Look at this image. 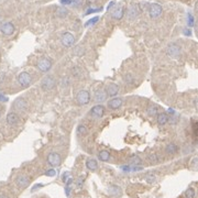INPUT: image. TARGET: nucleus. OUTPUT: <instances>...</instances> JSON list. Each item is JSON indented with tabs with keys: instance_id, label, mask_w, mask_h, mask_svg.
Returning <instances> with one entry per match:
<instances>
[{
	"instance_id": "nucleus-6",
	"label": "nucleus",
	"mask_w": 198,
	"mask_h": 198,
	"mask_svg": "<svg viewBox=\"0 0 198 198\" xmlns=\"http://www.w3.org/2000/svg\"><path fill=\"white\" fill-rule=\"evenodd\" d=\"M180 52H182V49H180V45H177L176 43L170 44L166 50L167 55L171 57H178L180 55Z\"/></svg>"
},
{
	"instance_id": "nucleus-23",
	"label": "nucleus",
	"mask_w": 198,
	"mask_h": 198,
	"mask_svg": "<svg viewBox=\"0 0 198 198\" xmlns=\"http://www.w3.org/2000/svg\"><path fill=\"white\" fill-rule=\"evenodd\" d=\"M99 159L101 160V161H103V162H107V161H109V159H110V154H109L108 151H100L99 152Z\"/></svg>"
},
{
	"instance_id": "nucleus-26",
	"label": "nucleus",
	"mask_w": 198,
	"mask_h": 198,
	"mask_svg": "<svg viewBox=\"0 0 198 198\" xmlns=\"http://www.w3.org/2000/svg\"><path fill=\"white\" fill-rule=\"evenodd\" d=\"M72 74L74 75L75 77H80L83 75V70L79 67H73L72 68Z\"/></svg>"
},
{
	"instance_id": "nucleus-20",
	"label": "nucleus",
	"mask_w": 198,
	"mask_h": 198,
	"mask_svg": "<svg viewBox=\"0 0 198 198\" xmlns=\"http://www.w3.org/2000/svg\"><path fill=\"white\" fill-rule=\"evenodd\" d=\"M86 166H87L88 170L96 171L98 168V163H97V161H96V160L89 159V160H87V162H86Z\"/></svg>"
},
{
	"instance_id": "nucleus-21",
	"label": "nucleus",
	"mask_w": 198,
	"mask_h": 198,
	"mask_svg": "<svg viewBox=\"0 0 198 198\" xmlns=\"http://www.w3.org/2000/svg\"><path fill=\"white\" fill-rule=\"evenodd\" d=\"M165 151H166L168 154H174V153H176V152L178 151V147L175 143H170L166 147Z\"/></svg>"
},
{
	"instance_id": "nucleus-37",
	"label": "nucleus",
	"mask_w": 198,
	"mask_h": 198,
	"mask_svg": "<svg viewBox=\"0 0 198 198\" xmlns=\"http://www.w3.org/2000/svg\"><path fill=\"white\" fill-rule=\"evenodd\" d=\"M150 160H151L152 162H157V155L156 154H152L150 156Z\"/></svg>"
},
{
	"instance_id": "nucleus-36",
	"label": "nucleus",
	"mask_w": 198,
	"mask_h": 198,
	"mask_svg": "<svg viewBox=\"0 0 198 198\" xmlns=\"http://www.w3.org/2000/svg\"><path fill=\"white\" fill-rule=\"evenodd\" d=\"M61 3H62L63 6L72 5V0H61Z\"/></svg>"
},
{
	"instance_id": "nucleus-17",
	"label": "nucleus",
	"mask_w": 198,
	"mask_h": 198,
	"mask_svg": "<svg viewBox=\"0 0 198 198\" xmlns=\"http://www.w3.org/2000/svg\"><path fill=\"white\" fill-rule=\"evenodd\" d=\"M94 97H95V100L97 101V103H103V101L106 100V98H107V94H106L105 90L98 89V90H96Z\"/></svg>"
},
{
	"instance_id": "nucleus-8",
	"label": "nucleus",
	"mask_w": 198,
	"mask_h": 198,
	"mask_svg": "<svg viewBox=\"0 0 198 198\" xmlns=\"http://www.w3.org/2000/svg\"><path fill=\"white\" fill-rule=\"evenodd\" d=\"M61 42H62V44L64 46L71 47L73 44L75 43V36L73 35L72 33H70V32H66V33L63 34L62 38H61Z\"/></svg>"
},
{
	"instance_id": "nucleus-25",
	"label": "nucleus",
	"mask_w": 198,
	"mask_h": 198,
	"mask_svg": "<svg viewBox=\"0 0 198 198\" xmlns=\"http://www.w3.org/2000/svg\"><path fill=\"white\" fill-rule=\"evenodd\" d=\"M145 180H147L149 184H154L156 182V176L154 174H152V173H149V174L145 175Z\"/></svg>"
},
{
	"instance_id": "nucleus-24",
	"label": "nucleus",
	"mask_w": 198,
	"mask_h": 198,
	"mask_svg": "<svg viewBox=\"0 0 198 198\" xmlns=\"http://www.w3.org/2000/svg\"><path fill=\"white\" fill-rule=\"evenodd\" d=\"M196 196V192L193 187H189L186 189L185 192V198H195Z\"/></svg>"
},
{
	"instance_id": "nucleus-40",
	"label": "nucleus",
	"mask_w": 198,
	"mask_h": 198,
	"mask_svg": "<svg viewBox=\"0 0 198 198\" xmlns=\"http://www.w3.org/2000/svg\"><path fill=\"white\" fill-rule=\"evenodd\" d=\"M121 168H122V171H124V172H129V171H131L130 166H128V165H123V166L121 167Z\"/></svg>"
},
{
	"instance_id": "nucleus-12",
	"label": "nucleus",
	"mask_w": 198,
	"mask_h": 198,
	"mask_svg": "<svg viewBox=\"0 0 198 198\" xmlns=\"http://www.w3.org/2000/svg\"><path fill=\"white\" fill-rule=\"evenodd\" d=\"M140 11H141V9H140L139 6L131 5L130 6V8L128 9V18L131 19V20H133V19H135L136 17L139 16Z\"/></svg>"
},
{
	"instance_id": "nucleus-14",
	"label": "nucleus",
	"mask_w": 198,
	"mask_h": 198,
	"mask_svg": "<svg viewBox=\"0 0 198 198\" xmlns=\"http://www.w3.org/2000/svg\"><path fill=\"white\" fill-rule=\"evenodd\" d=\"M123 14H124V10H123V7H122V6L117 7V8L111 12L112 19H116V20H120V19L123 17Z\"/></svg>"
},
{
	"instance_id": "nucleus-31",
	"label": "nucleus",
	"mask_w": 198,
	"mask_h": 198,
	"mask_svg": "<svg viewBox=\"0 0 198 198\" xmlns=\"http://www.w3.org/2000/svg\"><path fill=\"white\" fill-rule=\"evenodd\" d=\"M103 9L101 8H90L88 9L87 11H86L85 16H87V14H90V13H95V12H99V11H101Z\"/></svg>"
},
{
	"instance_id": "nucleus-2",
	"label": "nucleus",
	"mask_w": 198,
	"mask_h": 198,
	"mask_svg": "<svg viewBox=\"0 0 198 198\" xmlns=\"http://www.w3.org/2000/svg\"><path fill=\"white\" fill-rule=\"evenodd\" d=\"M55 83H56V80H55V78L53 77L52 75L45 76V77L42 79L41 88L43 90H45V91H47V90H51V89H53V88H54Z\"/></svg>"
},
{
	"instance_id": "nucleus-28",
	"label": "nucleus",
	"mask_w": 198,
	"mask_h": 198,
	"mask_svg": "<svg viewBox=\"0 0 198 198\" xmlns=\"http://www.w3.org/2000/svg\"><path fill=\"white\" fill-rule=\"evenodd\" d=\"M109 192H110L111 195H119L120 194V188L118 187V186H110V188H109Z\"/></svg>"
},
{
	"instance_id": "nucleus-41",
	"label": "nucleus",
	"mask_w": 198,
	"mask_h": 198,
	"mask_svg": "<svg viewBox=\"0 0 198 198\" xmlns=\"http://www.w3.org/2000/svg\"><path fill=\"white\" fill-rule=\"evenodd\" d=\"M68 175H70V173H64V175H63V180H64V182H66L67 180H68Z\"/></svg>"
},
{
	"instance_id": "nucleus-16",
	"label": "nucleus",
	"mask_w": 198,
	"mask_h": 198,
	"mask_svg": "<svg viewBox=\"0 0 198 198\" xmlns=\"http://www.w3.org/2000/svg\"><path fill=\"white\" fill-rule=\"evenodd\" d=\"M118 93H119V86L117 85V84H113V83L109 84L108 87H107L106 94L108 96H116Z\"/></svg>"
},
{
	"instance_id": "nucleus-18",
	"label": "nucleus",
	"mask_w": 198,
	"mask_h": 198,
	"mask_svg": "<svg viewBox=\"0 0 198 198\" xmlns=\"http://www.w3.org/2000/svg\"><path fill=\"white\" fill-rule=\"evenodd\" d=\"M122 105V99L121 98H112L110 101L108 103V107L110 109H118Z\"/></svg>"
},
{
	"instance_id": "nucleus-35",
	"label": "nucleus",
	"mask_w": 198,
	"mask_h": 198,
	"mask_svg": "<svg viewBox=\"0 0 198 198\" xmlns=\"http://www.w3.org/2000/svg\"><path fill=\"white\" fill-rule=\"evenodd\" d=\"M45 175L46 176H50V177H53V176H55L56 175V172H55V170H49V171H46V173H45Z\"/></svg>"
},
{
	"instance_id": "nucleus-9",
	"label": "nucleus",
	"mask_w": 198,
	"mask_h": 198,
	"mask_svg": "<svg viewBox=\"0 0 198 198\" xmlns=\"http://www.w3.org/2000/svg\"><path fill=\"white\" fill-rule=\"evenodd\" d=\"M62 162V159H61V155L59 153H55V152H52L50 153L49 156H47V163H49L51 166H59Z\"/></svg>"
},
{
	"instance_id": "nucleus-22",
	"label": "nucleus",
	"mask_w": 198,
	"mask_h": 198,
	"mask_svg": "<svg viewBox=\"0 0 198 198\" xmlns=\"http://www.w3.org/2000/svg\"><path fill=\"white\" fill-rule=\"evenodd\" d=\"M67 14H68V10H67L66 8H64V7H59V8H57L56 16L59 17V18H65Z\"/></svg>"
},
{
	"instance_id": "nucleus-11",
	"label": "nucleus",
	"mask_w": 198,
	"mask_h": 198,
	"mask_svg": "<svg viewBox=\"0 0 198 198\" xmlns=\"http://www.w3.org/2000/svg\"><path fill=\"white\" fill-rule=\"evenodd\" d=\"M16 184L20 188H26V187H28L29 184H30V180H29V177L26 175H23V174L19 175L16 180Z\"/></svg>"
},
{
	"instance_id": "nucleus-32",
	"label": "nucleus",
	"mask_w": 198,
	"mask_h": 198,
	"mask_svg": "<svg viewBox=\"0 0 198 198\" xmlns=\"http://www.w3.org/2000/svg\"><path fill=\"white\" fill-rule=\"evenodd\" d=\"M141 162H142V161H141V159H140L139 156H133L131 159V163H132V164L135 165V166H136V165L141 164Z\"/></svg>"
},
{
	"instance_id": "nucleus-33",
	"label": "nucleus",
	"mask_w": 198,
	"mask_h": 198,
	"mask_svg": "<svg viewBox=\"0 0 198 198\" xmlns=\"http://www.w3.org/2000/svg\"><path fill=\"white\" fill-rule=\"evenodd\" d=\"M99 20V18L98 17H95V18H93V19H90L89 21H88L87 23H86V26H90V24H95L97 21Z\"/></svg>"
},
{
	"instance_id": "nucleus-10",
	"label": "nucleus",
	"mask_w": 198,
	"mask_h": 198,
	"mask_svg": "<svg viewBox=\"0 0 198 198\" xmlns=\"http://www.w3.org/2000/svg\"><path fill=\"white\" fill-rule=\"evenodd\" d=\"M14 30H16V28H14L13 23H11V22H5L0 26V31L2 32V34H5L7 36L12 35L14 33Z\"/></svg>"
},
{
	"instance_id": "nucleus-4",
	"label": "nucleus",
	"mask_w": 198,
	"mask_h": 198,
	"mask_svg": "<svg viewBox=\"0 0 198 198\" xmlns=\"http://www.w3.org/2000/svg\"><path fill=\"white\" fill-rule=\"evenodd\" d=\"M163 12L162 6L159 3H151L149 5V14L152 19H156L159 18Z\"/></svg>"
},
{
	"instance_id": "nucleus-19",
	"label": "nucleus",
	"mask_w": 198,
	"mask_h": 198,
	"mask_svg": "<svg viewBox=\"0 0 198 198\" xmlns=\"http://www.w3.org/2000/svg\"><path fill=\"white\" fill-rule=\"evenodd\" d=\"M168 115L165 112H162V113H159L157 115V123L160 124V126H165V124L168 122Z\"/></svg>"
},
{
	"instance_id": "nucleus-39",
	"label": "nucleus",
	"mask_w": 198,
	"mask_h": 198,
	"mask_svg": "<svg viewBox=\"0 0 198 198\" xmlns=\"http://www.w3.org/2000/svg\"><path fill=\"white\" fill-rule=\"evenodd\" d=\"M0 101H2V103H5V101H8V98L6 97L5 95H2V94H0Z\"/></svg>"
},
{
	"instance_id": "nucleus-3",
	"label": "nucleus",
	"mask_w": 198,
	"mask_h": 198,
	"mask_svg": "<svg viewBox=\"0 0 198 198\" xmlns=\"http://www.w3.org/2000/svg\"><path fill=\"white\" fill-rule=\"evenodd\" d=\"M38 68H39L41 72L43 73H46L51 70L52 67V59H47V57H42L38 61V64H36Z\"/></svg>"
},
{
	"instance_id": "nucleus-38",
	"label": "nucleus",
	"mask_w": 198,
	"mask_h": 198,
	"mask_svg": "<svg viewBox=\"0 0 198 198\" xmlns=\"http://www.w3.org/2000/svg\"><path fill=\"white\" fill-rule=\"evenodd\" d=\"M83 2V0H72V5L75 6H79Z\"/></svg>"
},
{
	"instance_id": "nucleus-7",
	"label": "nucleus",
	"mask_w": 198,
	"mask_h": 198,
	"mask_svg": "<svg viewBox=\"0 0 198 198\" xmlns=\"http://www.w3.org/2000/svg\"><path fill=\"white\" fill-rule=\"evenodd\" d=\"M13 108L16 109L17 111H20V112L26 111V108H28V101L22 97L18 98V99H16L14 103H13Z\"/></svg>"
},
{
	"instance_id": "nucleus-43",
	"label": "nucleus",
	"mask_w": 198,
	"mask_h": 198,
	"mask_svg": "<svg viewBox=\"0 0 198 198\" xmlns=\"http://www.w3.org/2000/svg\"><path fill=\"white\" fill-rule=\"evenodd\" d=\"M184 33H185L186 35H190L192 32H190V30H188V29H185V30H184Z\"/></svg>"
},
{
	"instance_id": "nucleus-44",
	"label": "nucleus",
	"mask_w": 198,
	"mask_h": 198,
	"mask_svg": "<svg viewBox=\"0 0 198 198\" xmlns=\"http://www.w3.org/2000/svg\"><path fill=\"white\" fill-rule=\"evenodd\" d=\"M0 198H9V197H7V196H5V195H1L0 196Z\"/></svg>"
},
{
	"instance_id": "nucleus-42",
	"label": "nucleus",
	"mask_w": 198,
	"mask_h": 198,
	"mask_svg": "<svg viewBox=\"0 0 198 198\" xmlns=\"http://www.w3.org/2000/svg\"><path fill=\"white\" fill-rule=\"evenodd\" d=\"M82 185H83V178L79 177V178H78V180H77V186H78V187H80Z\"/></svg>"
},
{
	"instance_id": "nucleus-5",
	"label": "nucleus",
	"mask_w": 198,
	"mask_h": 198,
	"mask_svg": "<svg viewBox=\"0 0 198 198\" xmlns=\"http://www.w3.org/2000/svg\"><path fill=\"white\" fill-rule=\"evenodd\" d=\"M76 100L79 105H87L90 103V94L88 90H80L76 96Z\"/></svg>"
},
{
	"instance_id": "nucleus-29",
	"label": "nucleus",
	"mask_w": 198,
	"mask_h": 198,
	"mask_svg": "<svg viewBox=\"0 0 198 198\" xmlns=\"http://www.w3.org/2000/svg\"><path fill=\"white\" fill-rule=\"evenodd\" d=\"M147 112L150 117H154L155 115H157V108L156 107H150V108H147Z\"/></svg>"
},
{
	"instance_id": "nucleus-13",
	"label": "nucleus",
	"mask_w": 198,
	"mask_h": 198,
	"mask_svg": "<svg viewBox=\"0 0 198 198\" xmlns=\"http://www.w3.org/2000/svg\"><path fill=\"white\" fill-rule=\"evenodd\" d=\"M90 113L93 115L94 117L96 118H101L103 116V113H105V107L103 105H96L94 106L91 110H90Z\"/></svg>"
},
{
	"instance_id": "nucleus-34",
	"label": "nucleus",
	"mask_w": 198,
	"mask_h": 198,
	"mask_svg": "<svg viewBox=\"0 0 198 198\" xmlns=\"http://www.w3.org/2000/svg\"><path fill=\"white\" fill-rule=\"evenodd\" d=\"M124 82L127 83V84H130V83H132L133 82V78H132V76L130 74H127L126 76H124Z\"/></svg>"
},
{
	"instance_id": "nucleus-27",
	"label": "nucleus",
	"mask_w": 198,
	"mask_h": 198,
	"mask_svg": "<svg viewBox=\"0 0 198 198\" xmlns=\"http://www.w3.org/2000/svg\"><path fill=\"white\" fill-rule=\"evenodd\" d=\"M77 134H78V135H85V134H87V129H86V127L83 126V124L78 126V128H77Z\"/></svg>"
},
{
	"instance_id": "nucleus-15",
	"label": "nucleus",
	"mask_w": 198,
	"mask_h": 198,
	"mask_svg": "<svg viewBox=\"0 0 198 198\" xmlns=\"http://www.w3.org/2000/svg\"><path fill=\"white\" fill-rule=\"evenodd\" d=\"M18 121H19V117L16 112L11 111V112H9L8 115H7V122H8V124H10V126H16V124L18 123Z\"/></svg>"
},
{
	"instance_id": "nucleus-30",
	"label": "nucleus",
	"mask_w": 198,
	"mask_h": 198,
	"mask_svg": "<svg viewBox=\"0 0 198 198\" xmlns=\"http://www.w3.org/2000/svg\"><path fill=\"white\" fill-rule=\"evenodd\" d=\"M187 24H188V26H194V24H195V20H194V17H193V14L192 13H188V16H187Z\"/></svg>"
},
{
	"instance_id": "nucleus-1",
	"label": "nucleus",
	"mask_w": 198,
	"mask_h": 198,
	"mask_svg": "<svg viewBox=\"0 0 198 198\" xmlns=\"http://www.w3.org/2000/svg\"><path fill=\"white\" fill-rule=\"evenodd\" d=\"M18 83H19V85H20L21 87H23V88L29 87V86L31 85V83H32L31 75L29 74V73H26V72L20 73V74L18 75Z\"/></svg>"
}]
</instances>
